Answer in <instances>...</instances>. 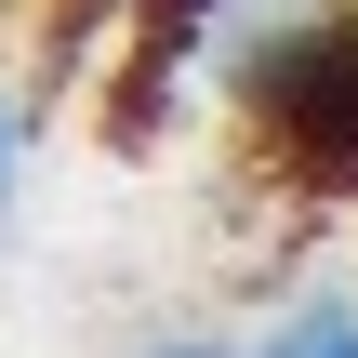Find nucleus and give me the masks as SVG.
Returning <instances> with one entry per match:
<instances>
[{
    "label": "nucleus",
    "instance_id": "obj_1",
    "mask_svg": "<svg viewBox=\"0 0 358 358\" xmlns=\"http://www.w3.org/2000/svg\"><path fill=\"white\" fill-rule=\"evenodd\" d=\"M239 93H252V120H266L306 173L358 186V13H292V27H266V40L239 53Z\"/></svg>",
    "mask_w": 358,
    "mask_h": 358
},
{
    "label": "nucleus",
    "instance_id": "obj_2",
    "mask_svg": "<svg viewBox=\"0 0 358 358\" xmlns=\"http://www.w3.org/2000/svg\"><path fill=\"white\" fill-rule=\"evenodd\" d=\"M266 358H358V306H292L266 332Z\"/></svg>",
    "mask_w": 358,
    "mask_h": 358
},
{
    "label": "nucleus",
    "instance_id": "obj_3",
    "mask_svg": "<svg viewBox=\"0 0 358 358\" xmlns=\"http://www.w3.org/2000/svg\"><path fill=\"white\" fill-rule=\"evenodd\" d=\"M146 358H239V345H199V332H173V345H146Z\"/></svg>",
    "mask_w": 358,
    "mask_h": 358
},
{
    "label": "nucleus",
    "instance_id": "obj_4",
    "mask_svg": "<svg viewBox=\"0 0 358 358\" xmlns=\"http://www.w3.org/2000/svg\"><path fill=\"white\" fill-rule=\"evenodd\" d=\"M0 199H13V106H0Z\"/></svg>",
    "mask_w": 358,
    "mask_h": 358
}]
</instances>
